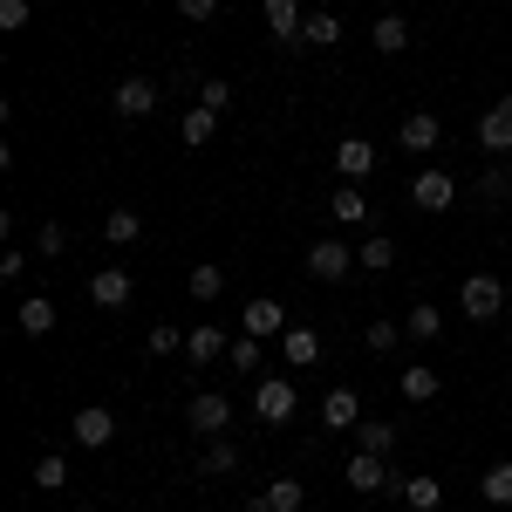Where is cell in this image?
Wrapping results in <instances>:
<instances>
[{
	"label": "cell",
	"mask_w": 512,
	"mask_h": 512,
	"mask_svg": "<svg viewBox=\"0 0 512 512\" xmlns=\"http://www.w3.org/2000/svg\"><path fill=\"white\" fill-rule=\"evenodd\" d=\"M212 137H219V110H205V103H198V110H185V144H192V151H205Z\"/></svg>",
	"instance_id": "29"
},
{
	"label": "cell",
	"mask_w": 512,
	"mask_h": 512,
	"mask_svg": "<svg viewBox=\"0 0 512 512\" xmlns=\"http://www.w3.org/2000/svg\"><path fill=\"white\" fill-rule=\"evenodd\" d=\"M198 103H205V110H219V117H226V103H233V82H205V89H198Z\"/></svg>",
	"instance_id": "38"
},
{
	"label": "cell",
	"mask_w": 512,
	"mask_h": 512,
	"mask_svg": "<svg viewBox=\"0 0 512 512\" xmlns=\"http://www.w3.org/2000/svg\"><path fill=\"white\" fill-rule=\"evenodd\" d=\"M178 349H185V335H178L171 321H158V328H151V355H178Z\"/></svg>",
	"instance_id": "39"
},
{
	"label": "cell",
	"mask_w": 512,
	"mask_h": 512,
	"mask_svg": "<svg viewBox=\"0 0 512 512\" xmlns=\"http://www.w3.org/2000/svg\"><path fill=\"white\" fill-rule=\"evenodd\" d=\"M335 171H342V185H362V178L376 171V151H369V137H342V144H335Z\"/></svg>",
	"instance_id": "12"
},
{
	"label": "cell",
	"mask_w": 512,
	"mask_h": 512,
	"mask_svg": "<svg viewBox=\"0 0 512 512\" xmlns=\"http://www.w3.org/2000/svg\"><path fill=\"white\" fill-rule=\"evenodd\" d=\"M390 485H396V478H390V465H383L376 451H355V458H349V492L369 499V492H390Z\"/></svg>",
	"instance_id": "11"
},
{
	"label": "cell",
	"mask_w": 512,
	"mask_h": 512,
	"mask_svg": "<svg viewBox=\"0 0 512 512\" xmlns=\"http://www.w3.org/2000/svg\"><path fill=\"white\" fill-rule=\"evenodd\" d=\"M458 308H465L478 328H492V321L506 315V280H499V274H465V287H458Z\"/></svg>",
	"instance_id": "1"
},
{
	"label": "cell",
	"mask_w": 512,
	"mask_h": 512,
	"mask_svg": "<svg viewBox=\"0 0 512 512\" xmlns=\"http://www.w3.org/2000/svg\"><path fill=\"white\" fill-rule=\"evenodd\" d=\"M437 328H444V315H437L431 301H417V308L403 315V335H410V342H437Z\"/></svg>",
	"instance_id": "30"
},
{
	"label": "cell",
	"mask_w": 512,
	"mask_h": 512,
	"mask_svg": "<svg viewBox=\"0 0 512 512\" xmlns=\"http://www.w3.org/2000/svg\"><path fill=\"white\" fill-rule=\"evenodd\" d=\"M69 437H76L82 451H103V444L117 437V417H110L103 403H89V410H76V417H69Z\"/></svg>",
	"instance_id": "5"
},
{
	"label": "cell",
	"mask_w": 512,
	"mask_h": 512,
	"mask_svg": "<svg viewBox=\"0 0 512 512\" xmlns=\"http://www.w3.org/2000/svg\"><path fill=\"white\" fill-rule=\"evenodd\" d=\"M294 383L287 376H260V390H253V424H287L294 417Z\"/></svg>",
	"instance_id": "2"
},
{
	"label": "cell",
	"mask_w": 512,
	"mask_h": 512,
	"mask_svg": "<svg viewBox=\"0 0 512 512\" xmlns=\"http://www.w3.org/2000/svg\"><path fill=\"white\" fill-rule=\"evenodd\" d=\"M137 233H144V212H137V205H110V219H103V239H110V246H130Z\"/></svg>",
	"instance_id": "24"
},
{
	"label": "cell",
	"mask_w": 512,
	"mask_h": 512,
	"mask_svg": "<svg viewBox=\"0 0 512 512\" xmlns=\"http://www.w3.org/2000/svg\"><path fill=\"white\" fill-rule=\"evenodd\" d=\"M21 267H28V253H21V246H7V253H0V280H21Z\"/></svg>",
	"instance_id": "41"
},
{
	"label": "cell",
	"mask_w": 512,
	"mask_h": 512,
	"mask_svg": "<svg viewBox=\"0 0 512 512\" xmlns=\"http://www.w3.org/2000/svg\"><path fill=\"white\" fill-rule=\"evenodd\" d=\"M233 349V342H226V335H219V328H212V321H205V328H192V335H185V355H192V362H219V355Z\"/></svg>",
	"instance_id": "26"
},
{
	"label": "cell",
	"mask_w": 512,
	"mask_h": 512,
	"mask_svg": "<svg viewBox=\"0 0 512 512\" xmlns=\"http://www.w3.org/2000/svg\"><path fill=\"white\" fill-rule=\"evenodd\" d=\"M478 492H485L492 506H512V458L506 465H485V472H478Z\"/></svg>",
	"instance_id": "31"
},
{
	"label": "cell",
	"mask_w": 512,
	"mask_h": 512,
	"mask_svg": "<svg viewBox=\"0 0 512 512\" xmlns=\"http://www.w3.org/2000/svg\"><path fill=\"white\" fill-rule=\"evenodd\" d=\"M35 485H41V492H62V485H69V458L41 451V458H35Z\"/></svg>",
	"instance_id": "34"
},
{
	"label": "cell",
	"mask_w": 512,
	"mask_h": 512,
	"mask_svg": "<svg viewBox=\"0 0 512 512\" xmlns=\"http://www.w3.org/2000/svg\"><path fill=\"white\" fill-rule=\"evenodd\" d=\"M301 506H308V485H301V478H274L267 492L246 499V512H301Z\"/></svg>",
	"instance_id": "8"
},
{
	"label": "cell",
	"mask_w": 512,
	"mask_h": 512,
	"mask_svg": "<svg viewBox=\"0 0 512 512\" xmlns=\"http://www.w3.org/2000/svg\"><path fill=\"white\" fill-rule=\"evenodd\" d=\"M362 342H369V355H390L396 342H403V321H383V315H369V328H362Z\"/></svg>",
	"instance_id": "32"
},
{
	"label": "cell",
	"mask_w": 512,
	"mask_h": 512,
	"mask_svg": "<svg viewBox=\"0 0 512 512\" xmlns=\"http://www.w3.org/2000/svg\"><path fill=\"white\" fill-rule=\"evenodd\" d=\"M437 137H444V123H437L431 110H410V117L396 123V144H403V151H437Z\"/></svg>",
	"instance_id": "13"
},
{
	"label": "cell",
	"mask_w": 512,
	"mask_h": 512,
	"mask_svg": "<svg viewBox=\"0 0 512 512\" xmlns=\"http://www.w3.org/2000/svg\"><path fill=\"white\" fill-rule=\"evenodd\" d=\"M130 294H137V287H130L123 267H96V274H89V301H96V308H130Z\"/></svg>",
	"instance_id": "10"
},
{
	"label": "cell",
	"mask_w": 512,
	"mask_h": 512,
	"mask_svg": "<svg viewBox=\"0 0 512 512\" xmlns=\"http://www.w3.org/2000/svg\"><path fill=\"white\" fill-rule=\"evenodd\" d=\"M349 267H355V253L342 246V239H315V246H308V274L315 280H342Z\"/></svg>",
	"instance_id": "9"
},
{
	"label": "cell",
	"mask_w": 512,
	"mask_h": 512,
	"mask_svg": "<svg viewBox=\"0 0 512 512\" xmlns=\"http://www.w3.org/2000/svg\"><path fill=\"white\" fill-rule=\"evenodd\" d=\"M355 267H369V274H383V267H396V246L383 233H369L362 239V253H355Z\"/></svg>",
	"instance_id": "33"
},
{
	"label": "cell",
	"mask_w": 512,
	"mask_h": 512,
	"mask_svg": "<svg viewBox=\"0 0 512 512\" xmlns=\"http://www.w3.org/2000/svg\"><path fill=\"white\" fill-rule=\"evenodd\" d=\"M369 48H376V55H403V48H410V21H403V14H383V21L369 28Z\"/></svg>",
	"instance_id": "21"
},
{
	"label": "cell",
	"mask_w": 512,
	"mask_h": 512,
	"mask_svg": "<svg viewBox=\"0 0 512 512\" xmlns=\"http://www.w3.org/2000/svg\"><path fill=\"white\" fill-rule=\"evenodd\" d=\"M280 355H287V369H308L321 355V335L308 328V321H287V335H280Z\"/></svg>",
	"instance_id": "15"
},
{
	"label": "cell",
	"mask_w": 512,
	"mask_h": 512,
	"mask_svg": "<svg viewBox=\"0 0 512 512\" xmlns=\"http://www.w3.org/2000/svg\"><path fill=\"white\" fill-rule=\"evenodd\" d=\"M396 492H403V506H410V512H437V506H444V485H437V478H424V472L403 478Z\"/></svg>",
	"instance_id": "23"
},
{
	"label": "cell",
	"mask_w": 512,
	"mask_h": 512,
	"mask_svg": "<svg viewBox=\"0 0 512 512\" xmlns=\"http://www.w3.org/2000/svg\"><path fill=\"white\" fill-rule=\"evenodd\" d=\"M239 465V451L226 444V437H205V451H198V478H226Z\"/></svg>",
	"instance_id": "25"
},
{
	"label": "cell",
	"mask_w": 512,
	"mask_h": 512,
	"mask_svg": "<svg viewBox=\"0 0 512 512\" xmlns=\"http://www.w3.org/2000/svg\"><path fill=\"white\" fill-rule=\"evenodd\" d=\"M178 14H185V21H212V14H219V0H178Z\"/></svg>",
	"instance_id": "42"
},
{
	"label": "cell",
	"mask_w": 512,
	"mask_h": 512,
	"mask_svg": "<svg viewBox=\"0 0 512 512\" xmlns=\"http://www.w3.org/2000/svg\"><path fill=\"white\" fill-rule=\"evenodd\" d=\"M246 335H260V342H267V335H287V308H280V301H246Z\"/></svg>",
	"instance_id": "19"
},
{
	"label": "cell",
	"mask_w": 512,
	"mask_h": 512,
	"mask_svg": "<svg viewBox=\"0 0 512 512\" xmlns=\"http://www.w3.org/2000/svg\"><path fill=\"white\" fill-rule=\"evenodd\" d=\"M355 444H362V451H376V458H390V451H396V424L369 417V424H355Z\"/></svg>",
	"instance_id": "28"
},
{
	"label": "cell",
	"mask_w": 512,
	"mask_h": 512,
	"mask_svg": "<svg viewBox=\"0 0 512 512\" xmlns=\"http://www.w3.org/2000/svg\"><path fill=\"white\" fill-rule=\"evenodd\" d=\"M396 390H403V403H431V396L444 390V376L417 362V369H403V376H396Z\"/></svg>",
	"instance_id": "22"
},
{
	"label": "cell",
	"mask_w": 512,
	"mask_h": 512,
	"mask_svg": "<svg viewBox=\"0 0 512 512\" xmlns=\"http://www.w3.org/2000/svg\"><path fill=\"white\" fill-rule=\"evenodd\" d=\"M506 198H512V178L499 171V164H492V171H478V205H506Z\"/></svg>",
	"instance_id": "35"
},
{
	"label": "cell",
	"mask_w": 512,
	"mask_h": 512,
	"mask_svg": "<svg viewBox=\"0 0 512 512\" xmlns=\"http://www.w3.org/2000/svg\"><path fill=\"white\" fill-rule=\"evenodd\" d=\"M355 424H362L355 390H328V396H321V431H355Z\"/></svg>",
	"instance_id": "16"
},
{
	"label": "cell",
	"mask_w": 512,
	"mask_h": 512,
	"mask_svg": "<svg viewBox=\"0 0 512 512\" xmlns=\"http://www.w3.org/2000/svg\"><path fill=\"white\" fill-rule=\"evenodd\" d=\"M478 151H492V158L512 151V96H499V103L478 117Z\"/></svg>",
	"instance_id": "6"
},
{
	"label": "cell",
	"mask_w": 512,
	"mask_h": 512,
	"mask_svg": "<svg viewBox=\"0 0 512 512\" xmlns=\"http://www.w3.org/2000/svg\"><path fill=\"white\" fill-rule=\"evenodd\" d=\"M226 362L233 369H260V335H239L233 349H226Z\"/></svg>",
	"instance_id": "37"
},
{
	"label": "cell",
	"mask_w": 512,
	"mask_h": 512,
	"mask_svg": "<svg viewBox=\"0 0 512 512\" xmlns=\"http://www.w3.org/2000/svg\"><path fill=\"white\" fill-rule=\"evenodd\" d=\"M185 287H192V301H205V308H212V301L226 294V267H219V260H198L192 274H185Z\"/></svg>",
	"instance_id": "20"
},
{
	"label": "cell",
	"mask_w": 512,
	"mask_h": 512,
	"mask_svg": "<svg viewBox=\"0 0 512 512\" xmlns=\"http://www.w3.org/2000/svg\"><path fill=\"white\" fill-rule=\"evenodd\" d=\"M328 212H335V226H369L376 219V205L362 198V185H342V192L328 198Z\"/></svg>",
	"instance_id": "17"
},
{
	"label": "cell",
	"mask_w": 512,
	"mask_h": 512,
	"mask_svg": "<svg viewBox=\"0 0 512 512\" xmlns=\"http://www.w3.org/2000/svg\"><path fill=\"white\" fill-rule=\"evenodd\" d=\"M301 41H315V48H335V41H342V14H328V7H315V14L301 21Z\"/></svg>",
	"instance_id": "27"
},
{
	"label": "cell",
	"mask_w": 512,
	"mask_h": 512,
	"mask_svg": "<svg viewBox=\"0 0 512 512\" xmlns=\"http://www.w3.org/2000/svg\"><path fill=\"white\" fill-rule=\"evenodd\" d=\"M55 321H62V315H55V301H48V294H28V301L14 308V328H21V335H35V342H41V335H55Z\"/></svg>",
	"instance_id": "14"
},
{
	"label": "cell",
	"mask_w": 512,
	"mask_h": 512,
	"mask_svg": "<svg viewBox=\"0 0 512 512\" xmlns=\"http://www.w3.org/2000/svg\"><path fill=\"white\" fill-rule=\"evenodd\" d=\"M226 424H233V403L219 390H198L192 396V431L198 437H226Z\"/></svg>",
	"instance_id": "7"
},
{
	"label": "cell",
	"mask_w": 512,
	"mask_h": 512,
	"mask_svg": "<svg viewBox=\"0 0 512 512\" xmlns=\"http://www.w3.org/2000/svg\"><path fill=\"white\" fill-rule=\"evenodd\" d=\"M451 198H458V178L437 171V164H424V171L410 178V205H417V212H451Z\"/></svg>",
	"instance_id": "3"
},
{
	"label": "cell",
	"mask_w": 512,
	"mask_h": 512,
	"mask_svg": "<svg viewBox=\"0 0 512 512\" xmlns=\"http://www.w3.org/2000/svg\"><path fill=\"white\" fill-rule=\"evenodd\" d=\"M260 7H267V35L274 41H301V21H308L301 0H260Z\"/></svg>",
	"instance_id": "18"
},
{
	"label": "cell",
	"mask_w": 512,
	"mask_h": 512,
	"mask_svg": "<svg viewBox=\"0 0 512 512\" xmlns=\"http://www.w3.org/2000/svg\"><path fill=\"white\" fill-rule=\"evenodd\" d=\"M110 110H117L123 123L151 117V110H158V82H151V76H123L117 89H110Z\"/></svg>",
	"instance_id": "4"
},
{
	"label": "cell",
	"mask_w": 512,
	"mask_h": 512,
	"mask_svg": "<svg viewBox=\"0 0 512 512\" xmlns=\"http://www.w3.org/2000/svg\"><path fill=\"white\" fill-rule=\"evenodd\" d=\"M28 21H35V0H0V28L7 35H21Z\"/></svg>",
	"instance_id": "36"
},
{
	"label": "cell",
	"mask_w": 512,
	"mask_h": 512,
	"mask_svg": "<svg viewBox=\"0 0 512 512\" xmlns=\"http://www.w3.org/2000/svg\"><path fill=\"white\" fill-rule=\"evenodd\" d=\"M35 246H41V253H62V246H69V233H62V226H55V219H41Z\"/></svg>",
	"instance_id": "40"
}]
</instances>
